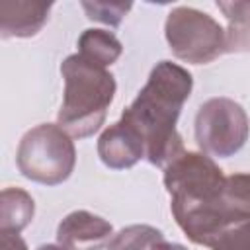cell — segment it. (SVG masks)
I'll return each mask as SVG.
<instances>
[{"instance_id":"cell-1","label":"cell","mask_w":250,"mask_h":250,"mask_svg":"<svg viewBox=\"0 0 250 250\" xmlns=\"http://www.w3.org/2000/svg\"><path fill=\"white\" fill-rule=\"evenodd\" d=\"M191 88L193 78L188 68L172 61H160L133 104L123 109L121 119L143 137L145 158L152 166L164 170L186 152L176 123Z\"/></svg>"},{"instance_id":"cell-2","label":"cell","mask_w":250,"mask_h":250,"mask_svg":"<svg viewBox=\"0 0 250 250\" xmlns=\"http://www.w3.org/2000/svg\"><path fill=\"white\" fill-rule=\"evenodd\" d=\"M61 74L64 94L57 121L72 139L92 137L104 125L115 98V78L107 68L86 61L78 53L62 61Z\"/></svg>"},{"instance_id":"cell-3","label":"cell","mask_w":250,"mask_h":250,"mask_svg":"<svg viewBox=\"0 0 250 250\" xmlns=\"http://www.w3.org/2000/svg\"><path fill=\"white\" fill-rule=\"evenodd\" d=\"M16 162L27 180L59 186L70 178L76 166L74 141L59 123H41L21 137Z\"/></svg>"},{"instance_id":"cell-4","label":"cell","mask_w":250,"mask_h":250,"mask_svg":"<svg viewBox=\"0 0 250 250\" xmlns=\"http://www.w3.org/2000/svg\"><path fill=\"white\" fill-rule=\"evenodd\" d=\"M164 35L170 51L191 64H207L229 51L227 29L209 14L189 6L170 10Z\"/></svg>"},{"instance_id":"cell-5","label":"cell","mask_w":250,"mask_h":250,"mask_svg":"<svg viewBox=\"0 0 250 250\" xmlns=\"http://www.w3.org/2000/svg\"><path fill=\"white\" fill-rule=\"evenodd\" d=\"M250 121L240 104L230 98H211L203 102L195 115V141L201 152L229 158L248 141Z\"/></svg>"},{"instance_id":"cell-6","label":"cell","mask_w":250,"mask_h":250,"mask_svg":"<svg viewBox=\"0 0 250 250\" xmlns=\"http://www.w3.org/2000/svg\"><path fill=\"white\" fill-rule=\"evenodd\" d=\"M219 164L205 152L186 150L164 168V188L170 203H193L217 197L225 184Z\"/></svg>"},{"instance_id":"cell-7","label":"cell","mask_w":250,"mask_h":250,"mask_svg":"<svg viewBox=\"0 0 250 250\" xmlns=\"http://www.w3.org/2000/svg\"><path fill=\"white\" fill-rule=\"evenodd\" d=\"M111 238V223L86 209L68 213L57 229V244L66 250H102Z\"/></svg>"},{"instance_id":"cell-8","label":"cell","mask_w":250,"mask_h":250,"mask_svg":"<svg viewBox=\"0 0 250 250\" xmlns=\"http://www.w3.org/2000/svg\"><path fill=\"white\" fill-rule=\"evenodd\" d=\"M98 156L111 170H127L145 158V141L137 129L121 119L100 135Z\"/></svg>"},{"instance_id":"cell-9","label":"cell","mask_w":250,"mask_h":250,"mask_svg":"<svg viewBox=\"0 0 250 250\" xmlns=\"http://www.w3.org/2000/svg\"><path fill=\"white\" fill-rule=\"evenodd\" d=\"M53 2H0V35L2 37H33L49 21Z\"/></svg>"},{"instance_id":"cell-10","label":"cell","mask_w":250,"mask_h":250,"mask_svg":"<svg viewBox=\"0 0 250 250\" xmlns=\"http://www.w3.org/2000/svg\"><path fill=\"white\" fill-rule=\"evenodd\" d=\"M35 215L33 197L21 188H4L0 193V230L20 232Z\"/></svg>"},{"instance_id":"cell-11","label":"cell","mask_w":250,"mask_h":250,"mask_svg":"<svg viewBox=\"0 0 250 250\" xmlns=\"http://www.w3.org/2000/svg\"><path fill=\"white\" fill-rule=\"evenodd\" d=\"M123 53L121 41L107 29H84L78 37V55L107 68Z\"/></svg>"},{"instance_id":"cell-12","label":"cell","mask_w":250,"mask_h":250,"mask_svg":"<svg viewBox=\"0 0 250 250\" xmlns=\"http://www.w3.org/2000/svg\"><path fill=\"white\" fill-rule=\"evenodd\" d=\"M229 21V51H250V2H217Z\"/></svg>"},{"instance_id":"cell-13","label":"cell","mask_w":250,"mask_h":250,"mask_svg":"<svg viewBox=\"0 0 250 250\" xmlns=\"http://www.w3.org/2000/svg\"><path fill=\"white\" fill-rule=\"evenodd\" d=\"M162 230L150 225H129L121 229L107 244V250H156L164 242Z\"/></svg>"},{"instance_id":"cell-14","label":"cell","mask_w":250,"mask_h":250,"mask_svg":"<svg viewBox=\"0 0 250 250\" xmlns=\"http://www.w3.org/2000/svg\"><path fill=\"white\" fill-rule=\"evenodd\" d=\"M221 199L230 211L250 217V172L227 176L221 189Z\"/></svg>"},{"instance_id":"cell-15","label":"cell","mask_w":250,"mask_h":250,"mask_svg":"<svg viewBox=\"0 0 250 250\" xmlns=\"http://www.w3.org/2000/svg\"><path fill=\"white\" fill-rule=\"evenodd\" d=\"M209 250H250V219L238 221L227 229H223L211 242Z\"/></svg>"},{"instance_id":"cell-16","label":"cell","mask_w":250,"mask_h":250,"mask_svg":"<svg viewBox=\"0 0 250 250\" xmlns=\"http://www.w3.org/2000/svg\"><path fill=\"white\" fill-rule=\"evenodd\" d=\"M82 8L86 12V16L90 20H96V21H102L105 25H119L121 20L125 18V14L133 8V4H125V2H82Z\"/></svg>"},{"instance_id":"cell-17","label":"cell","mask_w":250,"mask_h":250,"mask_svg":"<svg viewBox=\"0 0 250 250\" xmlns=\"http://www.w3.org/2000/svg\"><path fill=\"white\" fill-rule=\"evenodd\" d=\"M0 248L2 250H27V244L20 236V232L0 230Z\"/></svg>"},{"instance_id":"cell-18","label":"cell","mask_w":250,"mask_h":250,"mask_svg":"<svg viewBox=\"0 0 250 250\" xmlns=\"http://www.w3.org/2000/svg\"><path fill=\"white\" fill-rule=\"evenodd\" d=\"M156 250H186L182 244H176V242H168V240H164V242H160L158 244V248Z\"/></svg>"},{"instance_id":"cell-19","label":"cell","mask_w":250,"mask_h":250,"mask_svg":"<svg viewBox=\"0 0 250 250\" xmlns=\"http://www.w3.org/2000/svg\"><path fill=\"white\" fill-rule=\"evenodd\" d=\"M37 250H66V248H62L61 244H41Z\"/></svg>"}]
</instances>
